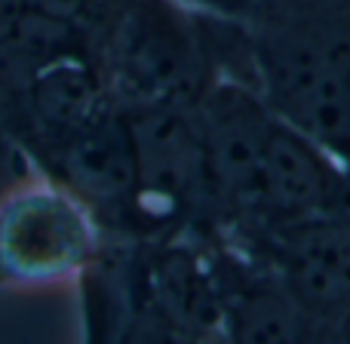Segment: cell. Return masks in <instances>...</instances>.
Instances as JSON below:
<instances>
[{"instance_id": "cell-1", "label": "cell", "mask_w": 350, "mask_h": 344, "mask_svg": "<svg viewBox=\"0 0 350 344\" xmlns=\"http://www.w3.org/2000/svg\"><path fill=\"white\" fill-rule=\"evenodd\" d=\"M252 86L283 120L350 148V0H255L246 12Z\"/></svg>"}, {"instance_id": "cell-2", "label": "cell", "mask_w": 350, "mask_h": 344, "mask_svg": "<svg viewBox=\"0 0 350 344\" xmlns=\"http://www.w3.org/2000/svg\"><path fill=\"white\" fill-rule=\"evenodd\" d=\"M102 237L83 200L49 175H28L0 194V286L34 289L80 280Z\"/></svg>"}, {"instance_id": "cell-3", "label": "cell", "mask_w": 350, "mask_h": 344, "mask_svg": "<svg viewBox=\"0 0 350 344\" xmlns=\"http://www.w3.org/2000/svg\"><path fill=\"white\" fill-rule=\"evenodd\" d=\"M258 255L304 308L317 339H350V228L326 215L289 224L252 243Z\"/></svg>"}, {"instance_id": "cell-4", "label": "cell", "mask_w": 350, "mask_h": 344, "mask_svg": "<svg viewBox=\"0 0 350 344\" xmlns=\"http://www.w3.org/2000/svg\"><path fill=\"white\" fill-rule=\"evenodd\" d=\"M335 157H338V170H335L332 187H329L323 215L350 228V148L347 151H341V154H335Z\"/></svg>"}, {"instance_id": "cell-5", "label": "cell", "mask_w": 350, "mask_h": 344, "mask_svg": "<svg viewBox=\"0 0 350 344\" xmlns=\"http://www.w3.org/2000/svg\"><path fill=\"white\" fill-rule=\"evenodd\" d=\"M181 3L193 6V10L218 12V16H237V18H246V12L252 10L255 0H181Z\"/></svg>"}]
</instances>
